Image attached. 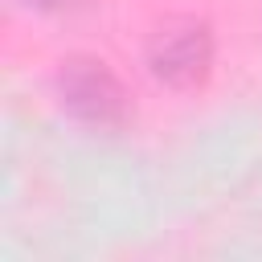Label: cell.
I'll list each match as a JSON object with an SVG mask.
<instances>
[{
    "instance_id": "6da1fadb",
    "label": "cell",
    "mask_w": 262,
    "mask_h": 262,
    "mask_svg": "<svg viewBox=\"0 0 262 262\" xmlns=\"http://www.w3.org/2000/svg\"><path fill=\"white\" fill-rule=\"evenodd\" d=\"M213 57L209 33L196 20H172L151 37V70L172 86H192L205 78Z\"/></svg>"
},
{
    "instance_id": "7a4b0ae2",
    "label": "cell",
    "mask_w": 262,
    "mask_h": 262,
    "mask_svg": "<svg viewBox=\"0 0 262 262\" xmlns=\"http://www.w3.org/2000/svg\"><path fill=\"white\" fill-rule=\"evenodd\" d=\"M61 98L78 119L98 127L123 119V90L102 61H70L61 74Z\"/></svg>"
},
{
    "instance_id": "3957f363",
    "label": "cell",
    "mask_w": 262,
    "mask_h": 262,
    "mask_svg": "<svg viewBox=\"0 0 262 262\" xmlns=\"http://www.w3.org/2000/svg\"><path fill=\"white\" fill-rule=\"evenodd\" d=\"M29 4H41V8H53V4H66V0H29Z\"/></svg>"
}]
</instances>
